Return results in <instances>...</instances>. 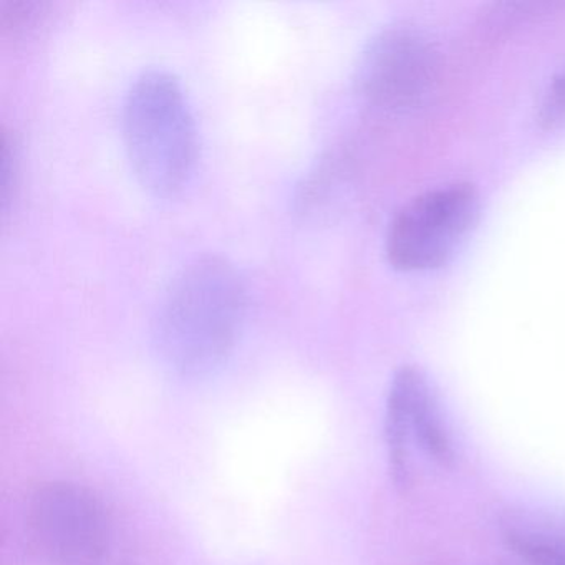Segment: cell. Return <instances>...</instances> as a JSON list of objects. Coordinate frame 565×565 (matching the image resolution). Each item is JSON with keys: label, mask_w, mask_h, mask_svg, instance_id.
Returning a JSON list of instances; mask_svg holds the SVG:
<instances>
[{"label": "cell", "mask_w": 565, "mask_h": 565, "mask_svg": "<svg viewBox=\"0 0 565 565\" xmlns=\"http://www.w3.org/2000/svg\"><path fill=\"white\" fill-rule=\"evenodd\" d=\"M247 286L230 259L204 254L170 280L153 317L158 359L181 379L220 370L236 349L247 316Z\"/></svg>", "instance_id": "1"}, {"label": "cell", "mask_w": 565, "mask_h": 565, "mask_svg": "<svg viewBox=\"0 0 565 565\" xmlns=\"http://www.w3.org/2000/svg\"><path fill=\"white\" fill-rule=\"evenodd\" d=\"M121 137L138 181L158 196L183 190L196 170V120L180 78L164 68L141 72L121 105Z\"/></svg>", "instance_id": "2"}, {"label": "cell", "mask_w": 565, "mask_h": 565, "mask_svg": "<svg viewBox=\"0 0 565 565\" xmlns=\"http://www.w3.org/2000/svg\"><path fill=\"white\" fill-rule=\"evenodd\" d=\"M22 524L25 547L38 565H125L117 521L87 486H39L29 495Z\"/></svg>", "instance_id": "3"}, {"label": "cell", "mask_w": 565, "mask_h": 565, "mask_svg": "<svg viewBox=\"0 0 565 565\" xmlns=\"http://www.w3.org/2000/svg\"><path fill=\"white\" fill-rule=\"evenodd\" d=\"M478 211V194L469 184H451L415 198L390 224V263L402 270L441 266L476 223Z\"/></svg>", "instance_id": "4"}, {"label": "cell", "mask_w": 565, "mask_h": 565, "mask_svg": "<svg viewBox=\"0 0 565 565\" xmlns=\"http://www.w3.org/2000/svg\"><path fill=\"white\" fill-rule=\"evenodd\" d=\"M435 52L412 29L383 31L363 52L356 72L360 94L386 111L416 107L435 81Z\"/></svg>", "instance_id": "5"}, {"label": "cell", "mask_w": 565, "mask_h": 565, "mask_svg": "<svg viewBox=\"0 0 565 565\" xmlns=\"http://www.w3.org/2000/svg\"><path fill=\"white\" fill-rule=\"evenodd\" d=\"M395 375L402 382L408 402L412 438L426 458L441 468H452L456 462L455 443L428 376L412 365L402 366Z\"/></svg>", "instance_id": "6"}, {"label": "cell", "mask_w": 565, "mask_h": 565, "mask_svg": "<svg viewBox=\"0 0 565 565\" xmlns=\"http://www.w3.org/2000/svg\"><path fill=\"white\" fill-rule=\"evenodd\" d=\"M502 541L531 565H565V514L508 509L499 521Z\"/></svg>", "instance_id": "7"}, {"label": "cell", "mask_w": 565, "mask_h": 565, "mask_svg": "<svg viewBox=\"0 0 565 565\" xmlns=\"http://www.w3.org/2000/svg\"><path fill=\"white\" fill-rule=\"evenodd\" d=\"M386 456H388L390 476L393 484L405 491L412 481V462H409V425L408 402L398 376H393L386 395L385 419H383Z\"/></svg>", "instance_id": "8"}, {"label": "cell", "mask_w": 565, "mask_h": 565, "mask_svg": "<svg viewBox=\"0 0 565 565\" xmlns=\"http://www.w3.org/2000/svg\"><path fill=\"white\" fill-rule=\"evenodd\" d=\"M47 18V4L38 0H0L2 38L19 41L29 38Z\"/></svg>", "instance_id": "9"}, {"label": "cell", "mask_w": 565, "mask_h": 565, "mask_svg": "<svg viewBox=\"0 0 565 565\" xmlns=\"http://www.w3.org/2000/svg\"><path fill=\"white\" fill-rule=\"evenodd\" d=\"M2 207L4 214H8L9 204L14 200L15 188H18L19 177V147L15 137L11 131H2Z\"/></svg>", "instance_id": "10"}, {"label": "cell", "mask_w": 565, "mask_h": 565, "mask_svg": "<svg viewBox=\"0 0 565 565\" xmlns=\"http://www.w3.org/2000/svg\"><path fill=\"white\" fill-rule=\"evenodd\" d=\"M542 120L551 127L565 121V72L561 77L555 78L554 84L548 88L547 98L542 108Z\"/></svg>", "instance_id": "11"}]
</instances>
